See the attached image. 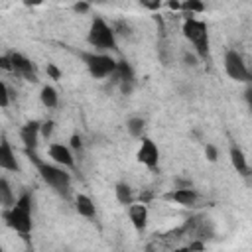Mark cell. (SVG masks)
Here are the masks:
<instances>
[{
    "label": "cell",
    "instance_id": "27",
    "mask_svg": "<svg viewBox=\"0 0 252 252\" xmlns=\"http://www.w3.org/2000/svg\"><path fill=\"white\" fill-rule=\"evenodd\" d=\"M89 8H91V6H89L87 2H77V4L73 6V10H75V12H79V14H85V12H89Z\"/></svg>",
    "mask_w": 252,
    "mask_h": 252
},
{
    "label": "cell",
    "instance_id": "16",
    "mask_svg": "<svg viewBox=\"0 0 252 252\" xmlns=\"http://www.w3.org/2000/svg\"><path fill=\"white\" fill-rule=\"evenodd\" d=\"M112 77H116V81L122 85V83H134V69L130 67V63L126 61V59H120L118 63H116V71H114V75Z\"/></svg>",
    "mask_w": 252,
    "mask_h": 252
},
{
    "label": "cell",
    "instance_id": "2",
    "mask_svg": "<svg viewBox=\"0 0 252 252\" xmlns=\"http://www.w3.org/2000/svg\"><path fill=\"white\" fill-rule=\"evenodd\" d=\"M4 220L10 228H14L16 232H20L22 236H28L32 232L33 220H32V195L30 193H22L14 207L4 209Z\"/></svg>",
    "mask_w": 252,
    "mask_h": 252
},
{
    "label": "cell",
    "instance_id": "8",
    "mask_svg": "<svg viewBox=\"0 0 252 252\" xmlns=\"http://www.w3.org/2000/svg\"><path fill=\"white\" fill-rule=\"evenodd\" d=\"M10 63H12V71L20 77H24L26 81H37L35 75V63L32 59H28L24 53L20 51H10Z\"/></svg>",
    "mask_w": 252,
    "mask_h": 252
},
{
    "label": "cell",
    "instance_id": "31",
    "mask_svg": "<svg viewBox=\"0 0 252 252\" xmlns=\"http://www.w3.org/2000/svg\"><path fill=\"white\" fill-rule=\"evenodd\" d=\"M167 6H169L171 10H181V4H179V2H169Z\"/></svg>",
    "mask_w": 252,
    "mask_h": 252
},
{
    "label": "cell",
    "instance_id": "6",
    "mask_svg": "<svg viewBox=\"0 0 252 252\" xmlns=\"http://www.w3.org/2000/svg\"><path fill=\"white\" fill-rule=\"evenodd\" d=\"M224 71L232 81H238V83H250L252 81V73L236 49H228L224 53Z\"/></svg>",
    "mask_w": 252,
    "mask_h": 252
},
{
    "label": "cell",
    "instance_id": "30",
    "mask_svg": "<svg viewBox=\"0 0 252 252\" xmlns=\"http://www.w3.org/2000/svg\"><path fill=\"white\" fill-rule=\"evenodd\" d=\"M144 8H150V10H158L159 8V2H142Z\"/></svg>",
    "mask_w": 252,
    "mask_h": 252
},
{
    "label": "cell",
    "instance_id": "13",
    "mask_svg": "<svg viewBox=\"0 0 252 252\" xmlns=\"http://www.w3.org/2000/svg\"><path fill=\"white\" fill-rule=\"evenodd\" d=\"M165 199H167V201H175V203H179V205L189 207V205H195V201L199 199V195H197V191H195V189H191V187H177V189L169 191V193L165 195Z\"/></svg>",
    "mask_w": 252,
    "mask_h": 252
},
{
    "label": "cell",
    "instance_id": "23",
    "mask_svg": "<svg viewBox=\"0 0 252 252\" xmlns=\"http://www.w3.org/2000/svg\"><path fill=\"white\" fill-rule=\"evenodd\" d=\"M53 126H55L53 120H45V122H41V136H43L45 140L51 138V134H53Z\"/></svg>",
    "mask_w": 252,
    "mask_h": 252
},
{
    "label": "cell",
    "instance_id": "29",
    "mask_svg": "<svg viewBox=\"0 0 252 252\" xmlns=\"http://www.w3.org/2000/svg\"><path fill=\"white\" fill-rule=\"evenodd\" d=\"M244 100H246V104H248V108H250V112H252V87H248V89L244 91Z\"/></svg>",
    "mask_w": 252,
    "mask_h": 252
},
{
    "label": "cell",
    "instance_id": "4",
    "mask_svg": "<svg viewBox=\"0 0 252 252\" xmlns=\"http://www.w3.org/2000/svg\"><path fill=\"white\" fill-rule=\"evenodd\" d=\"M181 32H183L185 39H189L193 43L195 53L201 59H205L209 55V26L203 20H197L191 16V18H185Z\"/></svg>",
    "mask_w": 252,
    "mask_h": 252
},
{
    "label": "cell",
    "instance_id": "12",
    "mask_svg": "<svg viewBox=\"0 0 252 252\" xmlns=\"http://www.w3.org/2000/svg\"><path fill=\"white\" fill-rule=\"evenodd\" d=\"M128 217L132 220V226L138 232H144L148 226V207L144 203H132L128 207Z\"/></svg>",
    "mask_w": 252,
    "mask_h": 252
},
{
    "label": "cell",
    "instance_id": "20",
    "mask_svg": "<svg viewBox=\"0 0 252 252\" xmlns=\"http://www.w3.org/2000/svg\"><path fill=\"white\" fill-rule=\"evenodd\" d=\"M0 201H2V207H4V209L14 207V203H16V199H14V195H12V187H10V183H8L6 177L0 179Z\"/></svg>",
    "mask_w": 252,
    "mask_h": 252
},
{
    "label": "cell",
    "instance_id": "1",
    "mask_svg": "<svg viewBox=\"0 0 252 252\" xmlns=\"http://www.w3.org/2000/svg\"><path fill=\"white\" fill-rule=\"evenodd\" d=\"M28 159L35 165L37 173L41 175V179L59 195L67 197L69 195V189H71V175L61 167V165H53V163H47L45 159H41L35 150H24Z\"/></svg>",
    "mask_w": 252,
    "mask_h": 252
},
{
    "label": "cell",
    "instance_id": "24",
    "mask_svg": "<svg viewBox=\"0 0 252 252\" xmlns=\"http://www.w3.org/2000/svg\"><path fill=\"white\" fill-rule=\"evenodd\" d=\"M205 158H207L209 161H217L219 152H217V148H215L213 144H205Z\"/></svg>",
    "mask_w": 252,
    "mask_h": 252
},
{
    "label": "cell",
    "instance_id": "25",
    "mask_svg": "<svg viewBox=\"0 0 252 252\" xmlns=\"http://www.w3.org/2000/svg\"><path fill=\"white\" fill-rule=\"evenodd\" d=\"M45 71H47V75L53 79V81H59L61 79V71L53 65V63H47V67H45Z\"/></svg>",
    "mask_w": 252,
    "mask_h": 252
},
{
    "label": "cell",
    "instance_id": "21",
    "mask_svg": "<svg viewBox=\"0 0 252 252\" xmlns=\"http://www.w3.org/2000/svg\"><path fill=\"white\" fill-rule=\"evenodd\" d=\"M181 10H185V12H189V16L187 18H191V14H201V12H205V4L203 2H197V0H189V2H183L181 4Z\"/></svg>",
    "mask_w": 252,
    "mask_h": 252
},
{
    "label": "cell",
    "instance_id": "15",
    "mask_svg": "<svg viewBox=\"0 0 252 252\" xmlns=\"http://www.w3.org/2000/svg\"><path fill=\"white\" fill-rule=\"evenodd\" d=\"M75 209H77V213H79L81 217H85V219H94V217H96L94 203H93V199H91L89 195H85V193H79V195L75 197Z\"/></svg>",
    "mask_w": 252,
    "mask_h": 252
},
{
    "label": "cell",
    "instance_id": "18",
    "mask_svg": "<svg viewBox=\"0 0 252 252\" xmlns=\"http://www.w3.org/2000/svg\"><path fill=\"white\" fill-rule=\"evenodd\" d=\"M144 128H146V120L142 116H132L126 122V130L132 138H144Z\"/></svg>",
    "mask_w": 252,
    "mask_h": 252
},
{
    "label": "cell",
    "instance_id": "22",
    "mask_svg": "<svg viewBox=\"0 0 252 252\" xmlns=\"http://www.w3.org/2000/svg\"><path fill=\"white\" fill-rule=\"evenodd\" d=\"M10 94H12V91L8 89V85L0 83V104H2V108H6L10 104Z\"/></svg>",
    "mask_w": 252,
    "mask_h": 252
},
{
    "label": "cell",
    "instance_id": "10",
    "mask_svg": "<svg viewBox=\"0 0 252 252\" xmlns=\"http://www.w3.org/2000/svg\"><path fill=\"white\" fill-rule=\"evenodd\" d=\"M47 152H49V158H51L57 165L67 167V169H75V158H73V152H71L69 146L53 142V144H49V150H47Z\"/></svg>",
    "mask_w": 252,
    "mask_h": 252
},
{
    "label": "cell",
    "instance_id": "26",
    "mask_svg": "<svg viewBox=\"0 0 252 252\" xmlns=\"http://www.w3.org/2000/svg\"><path fill=\"white\" fill-rule=\"evenodd\" d=\"M0 67H2L4 71H12V63H10V55H8V53L0 57Z\"/></svg>",
    "mask_w": 252,
    "mask_h": 252
},
{
    "label": "cell",
    "instance_id": "14",
    "mask_svg": "<svg viewBox=\"0 0 252 252\" xmlns=\"http://www.w3.org/2000/svg\"><path fill=\"white\" fill-rule=\"evenodd\" d=\"M228 156H230V163H232V167L240 173V175H250V167H248V159H246V156H244V152L238 148V146H230V150H228Z\"/></svg>",
    "mask_w": 252,
    "mask_h": 252
},
{
    "label": "cell",
    "instance_id": "5",
    "mask_svg": "<svg viewBox=\"0 0 252 252\" xmlns=\"http://www.w3.org/2000/svg\"><path fill=\"white\" fill-rule=\"evenodd\" d=\"M79 57L83 59L87 71L91 73L93 79H106L112 77L116 71V59L108 53H98V51H81Z\"/></svg>",
    "mask_w": 252,
    "mask_h": 252
},
{
    "label": "cell",
    "instance_id": "32",
    "mask_svg": "<svg viewBox=\"0 0 252 252\" xmlns=\"http://www.w3.org/2000/svg\"><path fill=\"white\" fill-rule=\"evenodd\" d=\"M185 61H187L189 65H195V57H193V55H189V53H185Z\"/></svg>",
    "mask_w": 252,
    "mask_h": 252
},
{
    "label": "cell",
    "instance_id": "28",
    "mask_svg": "<svg viewBox=\"0 0 252 252\" xmlns=\"http://www.w3.org/2000/svg\"><path fill=\"white\" fill-rule=\"evenodd\" d=\"M81 146H83V144H81V136H79V134H73V136H71V146H69V148H73V150H81Z\"/></svg>",
    "mask_w": 252,
    "mask_h": 252
},
{
    "label": "cell",
    "instance_id": "9",
    "mask_svg": "<svg viewBox=\"0 0 252 252\" xmlns=\"http://www.w3.org/2000/svg\"><path fill=\"white\" fill-rule=\"evenodd\" d=\"M39 136H41V122L39 120H30L20 128V140L24 144V150H35Z\"/></svg>",
    "mask_w": 252,
    "mask_h": 252
},
{
    "label": "cell",
    "instance_id": "3",
    "mask_svg": "<svg viewBox=\"0 0 252 252\" xmlns=\"http://www.w3.org/2000/svg\"><path fill=\"white\" fill-rule=\"evenodd\" d=\"M87 41L91 47H94L98 53H106V51H116L118 43H116V32L112 26H108L104 22V18L94 16L91 20L89 26V33H87Z\"/></svg>",
    "mask_w": 252,
    "mask_h": 252
},
{
    "label": "cell",
    "instance_id": "11",
    "mask_svg": "<svg viewBox=\"0 0 252 252\" xmlns=\"http://www.w3.org/2000/svg\"><path fill=\"white\" fill-rule=\"evenodd\" d=\"M0 167L6 171H14V173L20 171V163H18L16 154L6 136H2V140H0Z\"/></svg>",
    "mask_w": 252,
    "mask_h": 252
},
{
    "label": "cell",
    "instance_id": "19",
    "mask_svg": "<svg viewBox=\"0 0 252 252\" xmlns=\"http://www.w3.org/2000/svg\"><path fill=\"white\" fill-rule=\"evenodd\" d=\"M114 193H116V199H118L120 205H128V207H130V205L134 203V195H132V189H130L128 183H124V181L116 183Z\"/></svg>",
    "mask_w": 252,
    "mask_h": 252
},
{
    "label": "cell",
    "instance_id": "7",
    "mask_svg": "<svg viewBox=\"0 0 252 252\" xmlns=\"http://www.w3.org/2000/svg\"><path fill=\"white\" fill-rule=\"evenodd\" d=\"M136 159H138L142 165H146L148 169H152V171H154V169H158V163H159V150H158L156 142L144 136V138H142V142H140V148H138Z\"/></svg>",
    "mask_w": 252,
    "mask_h": 252
},
{
    "label": "cell",
    "instance_id": "17",
    "mask_svg": "<svg viewBox=\"0 0 252 252\" xmlns=\"http://www.w3.org/2000/svg\"><path fill=\"white\" fill-rule=\"evenodd\" d=\"M39 100H41L43 106L55 108V106L59 104V94H57V91H55L51 85H43V87H41V93H39Z\"/></svg>",
    "mask_w": 252,
    "mask_h": 252
}]
</instances>
